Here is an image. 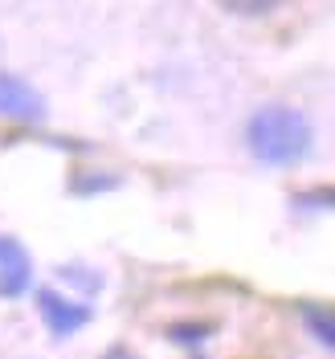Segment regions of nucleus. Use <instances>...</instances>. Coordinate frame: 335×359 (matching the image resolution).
Segmentation results:
<instances>
[{
    "label": "nucleus",
    "mask_w": 335,
    "mask_h": 359,
    "mask_svg": "<svg viewBox=\"0 0 335 359\" xmlns=\"http://www.w3.org/2000/svg\"><path fill=\"white\" fill-rule=\"evenodd\" d=\"M303 204H335V188H319V192H307V196H298Z\"/></svg>",
    "instance_id": "obj_7"
},
{
    "label": "nucleus",
    "mask_w": 335,
    "mask_h": 359,
    "mask_svg": "<svg viewBox=\"0 0 335 359\" xmlns=\"http://www.w3.org/2000/svg\"><path fill=\"white\" fill-rule=\"evenodd\" d=\"M311 118L298 111V107H287V102H270L262 111H254V118L246 123V143L258 163L266 168H294L303 163L307 151H311Z\"/></svg>",
    "instance_id": "obj_1"
},
{
    "label": "nucleus",
    "mask_w": 335,
    "mask_h": 359,
    "mask_svg": "<svg viewBox=\"0 0 335 359\" xmlns=\"http://www.w3.org/2000/svg\"><path fill=\"white\" fill-rule=\"evenodd\" d=\"M107 359H135V355H131V351H111Z\"/></svg>",
    "instance_id": "obj_8"
},
{
    "label": "nucleus",
    "mask_w": 335,
    "mask_h": 359,
    "mask_svg": "<svg viewBox=\"0 0 335 359\" xmlns=\"http://www.w3.org/2000/svg\"><path fill=\"white\" fill-rule=\"evenodd\" d=\"M0 114L21 118V123H37V118H45V98L25 78L0 69Z\"/></svg>",
    "instance_id": "obj_2"
},
{
    "label": "nucleus",
    "mask_w": 335,
    "mask_h": 359,
    "mask_svg": "<svg viewBox=\"0 0 335 359\" xmlns=\"http://www.w3.org/2000/svg\"><path fill=\"white\" fill-rule=\"evenodd\" d=\"M33 282V262L17 237H0V298H21Z\"/></svg>",
    "instance_id": "obj_4"
},
{
    "label": "nucleus",
    "mask_w": 335,
    "mask_h": 359,
    "mask_svg": "<svg viewBox=\"0 0 335 359\" xmlns=\"http://www.w3.org/2000/svg\"><path fill=\"white\" fill-rule=\"evenodd\" d=\"M37 311H41L45 327H49L58 339L74 335L78 327H86V323H90V306L70 302L66 294H58V290H41V294H37Z\"/></svg>",
    "instance_id": "obj_3"
},
{
    "label": "nucleus",
    "mask_w": 335,
    "mask_h": 359,
    "mask_svg": "<svg viewBox=\"0 0 335 359\" xmlns=\"http://www.w3.org/2000/svg\"><path fill=\"white\" fill-rule=\"evenodd\" d=\"M303 318H307L311 335L319 339L323 347H331V351H335V311H323V306H303Z\"/></svg>",
    "instance_id": "obj_5"
},
{
    "label": "nucleus",
    "mask_w": 335,
    "mask_h": 359,
    "mask_svg": "<svg viewBox=\"0 0 335 359\" xmlns=\"http://www.w3.org/2000/svg\"><path fill=\"white\" fill-rule=\"evenodd\" d=\"M225 13H233V17H266L274 13L282 0H217Z\"/></svg>",
    "instance_id": "obj_6"
}]
</instances>
